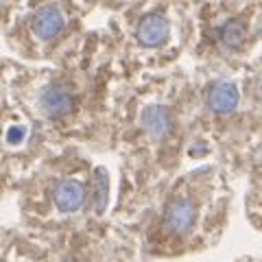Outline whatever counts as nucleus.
<instances>
[{
	"mask_svg": "<svg viewBox=\"0 0 262 262\" xmlns=\"http://www.w3.org/2000/svg\"><path fill=\"white\" fill-rule=\"evenodd\" d=\"M196 221V210L190 201L186 199H177L164 212V223H166V229L173 234H186L190 232L192 225Z\"/></svg>",
	"mask_w": 262,
	"mask_h": 262,
	"instance_id": "f257e3e1",
	"label": "nucleus"
},
{
	"mask_svg": "<svg viewBox=\"0 0 262 262\" xmlns=\"http://www.w3.org/2000/svg\"><path fill=\"white\" fill-rule=\"evenodd\" d=\"M39 107H42L46 116L61 118L72 112V94L63 85H51L39 96Z\"/></svg>",
	"mask_w": 262,
	"mask_h": 262,
	"instance_id": "f03ea898",
	"label": "nucleus"
},
{
	"mask_svg": "<svg viewBox=\"0 0 262 262\" xmlns=\"http://www.w3.org/2000/svg\"><path fill=\"white\" fill-rule=\"evenodd\" d=\"M168 37V22L160 13H149L144 15L138 24V39L144 46H160L166 42Z\"/></svg>",
	"mask_w": 262,
	"mask_h": 262,
	"instance_id": "7ed1b4c3",
	"label": "nucleus"
},
{
	"mask_svg": "<svg viewBox=\"0 0 262 262\" xmlns=\"http://www.w3.org/2000/svg\"><path fill=\"white\" fill-rule=\"evenodd\" d=\"M33 33L39 37V39H53L61 33L63 29V18L59 9H55V7H44V9H39L35 15H33Z\"/></svg>",
	"mask_w": 262,
	"mask_h": 262,
	"instance_id": "20e7f679",
	"label": "nucleus"
},
{
	"mask_svg": "<svg viewBox=\"0 0 262 262\" xmlns=\"http://www.w3.org/2000/svg\"><path fill=\"white\" fill-rule=\"evenodd\" d=\"M208 105L212 107V112H216V114L234 112L236 105H238V90H236L234 83H229V81L214 83L208 92Z\"/></svg>",
	"mask_w": 262,
	"mask_h": 262,
	"instance_id": "39448f33",
	"label": "nucleus"
},
{
	"mask_svg": "<svg viewBox=\"0 0 262 262\" xmlns=\"http://www.w3.org/2000/svg\"><path fill=\"white\" fill-rule=\"evenodd\" d=\"M83 199H85V190H83V186H81L79 182L68 179V182H61L59 186L55 188V203H57V208H59L61 212L79 210L81 203H83Z\"/></svg>",
	"mask_w": 262,
	"mask_h": 262,
	"instance_id": "423d86ee",
	"label": "nucleus"
},
{
	"mask_svg": "<svg viewBox=\"0 0 262 262\" xmlns=\"http://www.w3.org/2000/svg\"><path fill=\"white\" fill-rule=\"evenodd\" d=\"M142 125L146 134L153 138H164L170 131V112L162 105H153V107L144 110L142 114Z\"/></svg>",
	"mask_w": 262,
	"mask_h": 262,
	"instance_id": "0eeeda50",
	"label": "nucleus"
},
{
	"mask_svg": "<svg viewBox=\"0 0 262 262\" xmlns=\"http://www.w3.org/2000/svg\"><path fill=\"white\" fill-rule=\"evenodd\" d=\"M221 37H223V42L227 46H241L245 42V24L238 22V20H229L223 31H221Z\"/></svg>",
	"mask_w": 262,
	"mask_h": 262,
	"instance_id": "6e6552de",
	"label": "nucleus"
}]
</instances>
